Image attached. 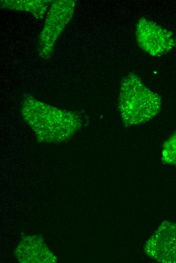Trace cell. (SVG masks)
I'll return each mask as SVG.
<instances>
[{"instance_id": "cell-1", "label": "cell", "mask_w": 176, "mask_h": 263, "mask_svg": "<svg viewBox=\"0 0 176 263\" xmlns=\"http://www.w3.org/2000/svg\"><path fill=\"white\" fill-rule=\"evenodd\" d=\"M118 106L121 118L128 125L146 122L160 110V97L147 87L134 74L126 76L121 83Z\"/></svg>"}, {"instance_id": "cell-2", "label": "cell", "mask_w": 176, "mask_h": 263, "mask_svg": "<svg viewBox=\"0 0 176 263\" xmlns=\"http://www.w3.org/2000/svg\"><path fill=\"white\" fill-rule=\"evenodd\" d=\"M75 2L57 1L52 4L39 36V52L42 57L51 56L56 40L71 19Z\"/></svg>"}, {"instance_id": "cell-3", "label": "cell", "mask_w": 176, "mask_h": 263, "mask_svg": "<svg viewBox=\"0 0 176 263\" xmlns=\"http://www.w3.org/2000/svg\"><path fill=\"white\" fill-rule=\"evenodd\" d=\"M136 35L140 48L154 56L166 53L175 45V40L170 31L145 18L139 20Z\"/></svg>"}, {"instance_id": "cell-4", "label": "cell", "mask_w": 176, "mask_h": 263, "mask_svg": "<svg viewBox=\"0 0 176 263\" xmlns=\"http://www.w3.org/2000/svg\"><path fill=\"white\" fill-rule=\"evenodd\" d=\"M150 258L163 263H176V223L165 221L146 242Z\"/></svg>"}, {"instance_id": "cell-5", "label": "cell", "mask_w": 176, "mask_h": 263, "mask_svg": "<svg viewBox=\"0 0 176 263\" xmlns=\"http://www.w3.org/2000/svg\"><path fill=\"white\" fill-rule=\"evenodd\" d=\"M15 253L20 262H55L56 256L49 251L41 239L38 236H28L22 240L16 248Z\"/></svg>"}, {"instance_id": "cell-6", "label": "cell", "mask_w": 176, "mask_h": 263, "mask_svg": "<svg viewBox=\"0 0 176 263\" xmlns=\"http://www.w3.org/2000/svg\"><path fill=\"white\" fill-rule=\"evenodd\" d=\"M51 1H3L1 5L7 8L29 11L40 17L46 12Z\"/></svg>"}, {"instance_id": "cell-7", "label": "cell", "mask_w": 176, "mask_h": 263, "mask_svg": "<svg viewBox=\"0 0 176 263\" xmlns=\"http://www.w3.org/2000/svg\"><path fill=\"white\" fill-rule=\"evenodd\" d=\"M162 160L165 164L176 166V132L164 143Z\"/></svg>"}]
</instances>
